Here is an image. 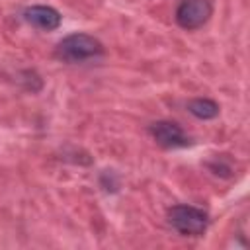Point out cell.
Wrapping results in <instances>:
<instances>
[{
    "mask_svg": "<svg viewBox=\"0 0 250 250\" xmlns=\"http://www.w3.org/2000/svg\"><path fill=\"white\" fill-rule=\"evenodd\" d=\"M104 55V45L90 33H70L57 43L55 57L68 64H78Z\"/></svg>",
    "mask_w": 250,
    "mask_h": 250,
    "instance_id": "obj_1",
    "label": "cell"
},
{
    "mask_svg": "<svg viewBox=\"0 0 250 250\" xmlns=\"http://www.w3.org/2000/svg\"><path fill=\"white\" fill-rule=\"evenodd\" d=\"M188 111L197 117V119H203V121H209V119H215L221 111L219 104L211 98H193L188 102Z\"/></svg>",
    "mask_w": 250,
    "mask_h": 250,
    "instance_id": "obj_6",
    "label": "cell"
},
{
    "mask_svg": "<svg viewBox=\"0 0 250 250\" xmlns=\"http://www.w3.org/2000/svg\"><path fill=\"white\" fill-rule=\"evenodd\" d=\"M168 225L182 236H201L209 227V215L195 205H172L166 213Z\"/></svg>",
    "mask_w": 250,
    "mask_h": 250,
    "instance_id": "obj_2",
    "label": "cell"
},
{
    "mask_svg": "<svg viewBox=\"0 0 250 250\" xmlns=\"http://www.w3.org/2000/svg\"><path fill=\"white\" fill-rule=\"evenodd\" d=\"M213 14L211 0H180L176 6V23L186 31H195L203 27Z\"/></svg>",
    "mask_w": 250,
    "mask_h": 250,
    "instance_id": "obj_3",
    "label": "cell"
},
{
    "mask_svg": "<svg viewBox=\"0 0 250 250\" xmlns=\"http://www.w3.org/2000/svg\"><path fill=\"white\" fill-rule=\"evenodd\" d=\"M148 133L154 139V143L162 148H182L189 145V137L176 121H168V119L154 121L148 125Z\"/></svg>",
    "mask_w": 250,
    "mask_h": 250,
    "instance_id": "obj_4",
    "label": "cell"
},
{
    "mask_svg": "<svg viewBox=\"0 0 250 250\" xmlns=\"http://www.w3.org/2000/svg\"><path fill=\"white\" fill-rule=\"evenodd\" d=\"M21 16L31 27L41 29V31H55L61 27V21H62V16L59 14V10H55L53 6H45V4L27 6Z\"/></svg>",
    "mask_w": 250,
    "mask_h": 250,
    "instance_id": "obj_5",
    "label": "cell"
}]
</instances>
